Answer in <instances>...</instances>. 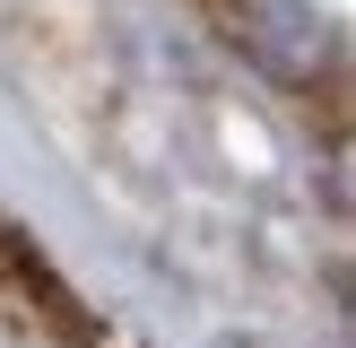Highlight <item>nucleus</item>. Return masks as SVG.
Returning a JSON list of instances; mask_svg holds the SVG:
<instances>
[{"mask_svg":"<svg viewBox=\"0 0 356 348\" xmlns=\"http://www.w3.org/2000/svg\"><path fill=\"white\" fill-rule=\"evenodd\" d=\"M226 26V44L252 70H270L287 96L313 87H339V17L313 9V0H209Z\"/></svg>","mask_w":356,"mask_h":348,"instance_id":"nucleus-1","label":"nucleus"},{"mask_svg":"<svg viewBox=\"0 0 356 348\" xmlns=\"http://www.w3.org/2000/svg\"><path fill=\"white\" fill-rule=\"evenodd\" d=\"M0 278H9V296L35 313V322L52 331V340H70V348H87L96 340V322H87V305H79V287H70L61 270H52L44 253H35L17 226H0Z\"/></svg>","mask_w":356,"mask_h":348,"instance_id":"nucleus-2","label":"nucleus"}]
</instances>
